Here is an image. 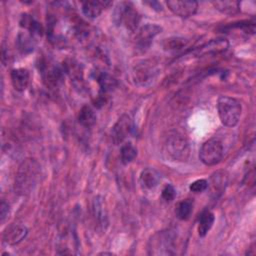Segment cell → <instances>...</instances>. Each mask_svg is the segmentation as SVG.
Here are the masks:
<instances>
[{
	"label": "cell",
	"mask_w": 256,
	"mask_h": 256,
	"mask_svg": "<svg viewBox=\"0 0 256 256\" xmlns=\"http://www.w3.org/2000/svg\"><path fill=\"white\" fill-rule=\"evenodd\" d=\"M41 174V166L34 158H27L19 165L15 180L14 190L15 193L21 196L30 194L36 187Z\"/></svg>",
	"instance_id": "cell-1"
},
{
	"label": "cell",
	"mask_w": 256,
	"mask_h": 256,
	"mask_svg": "<svg viewBox=\"0 0 256 256\" xmlns=\"http://www.w3.org/2000/svg\"><path fill=\"white\" fill-rule=\"evenodd\" d=\"M164 153L173 161H185L190 152L187 139L177 131H171L165 137L163 143Z\"/></svg>",
	"instance_id": "cell-2"
},
{
	"label": "cell",
	"mask_w": 256,
	"mask_h": 256,
	"mask_svg": "<svg viewBox=\"0 0 256 256\" xmlns=\"http://www.w3.org/2000/svg\"><path fill=\"white\" fill-rule=\"evenodd\" d=\"M217 111L223 125L227 127H234L240 120L242 106L236 98L221 96L217 101Z\"/></svg>",
	"instance_id": "cell-3"
},
{
	"label": "cell",
	"mask_w": 256,
	"mask_h": 256,
	"mask_svg": "<svg viewBox=\"0 0 256 256\" xmlns=\"http://www.w3.org/2000/svg\"><path fill=\"white\" fill-rule=\"evenodd\" d=\"M177 236L174 231L164 230L154 234L149 240L148 253L150 255H173Z\"/></svg>",
	"instance_id": "cell-4"
},
{
	"label": "cell",
	"mask_w": 256,
	"mask_h": 256,
	"mask_svg": "<svg viewBox=\"0 0 256 256\" xmlns=\"http://www.w3.org/2000/svg\"><path fill=\"white\" fill-rule=\"evenodd\" d=\"M114 20L118 25L134 32L140 22V14L131 2H121L114 11Z\"/></svg>",
	"instance_id": "cell-5"
},
{
	"label": "cell",
	"mask_w": 256,
	"mask_h": 256,
	"mask_svg": "<svg viewBox=\"0 0 256 256\" xmlns=\"http://www.w3.org/2000/svg\"><path fill=\"white\" fill-rule=\"evenodd\" d=\"M223 153L222 142L217 138H211L202 144L199 150V159L203 164L213 166L222 160Z\"/></svg>",
	"instance_id": "cell-6"
},
{
	"label": "cell",
	"mask_w": 256,
	"mask_h": 256,
	"mask_svg": "<svg viewBox=\"0 0 256 256\" xmlns=\"http://www.w3.org/2000/svg\"><path fill=\"white\" fill-rule=\"evenodd\" d=\"M158 73L156 64L150 60H143L133 68V77L140 86H147L153 82Z\"/></svg>",
	"instance_id": "cell-7"
},
{
	"label": "cell",
	"mask_w": 256,
	"mask_h": 256,
	"mask_svg": "<svg viewBox=\"0 0 256 256\" xmlns=\"http://www.w3.org/2000/svg\"><path fill=\"white\" fill-rule=\"evenodd\" d=\"M135 129L133 120L127 114H122L111 130V137L113 142L118 145L121 144L127 137L133 134Z\"/></svg>",
	"instance_id": "cell-8"
},
{
	"label": "cell",
	"mask_w": 256,
	"mask_h": 256,
	"mask_svg": "<svg viewBox=\"0 0 256 256\" xmlns=\"http://www.w3.org/2000/svg\"><path fill=\"white\" fill-rule=\"evenodd\" d=\"M162 31V27H160L157 24H146L142 26L135 37V42H136V47L141 50L145 51L147 50L153 39Z\"/></svg>",
	"instance_id": "cell-9"
},
{
	"label": "cell",
	"mask_w": 256,
	"mask_h": 256,
	"mask_svg": "<svg viewBox=\"0 0 256 256\" xmlns=\"http://www.w3.org/2000/svg\"><path fill=\"white\" fill-rule=\"evenodd\" d=\"M167 6L171 12L181 18H188L194 15L198 9V3L196 1L188 0H171L167 2Z\"/></svg>",
	"instance_id": "cell-10"
},
{
	"label": "cell",
	"mask_w": 256,
	"mask_h": 256,
	"mask_svg": "<svg viewBox=\"0 0 256 256\" xmlns=\"http://www.w3.org/2000/svg\"><path fill=\"white\" fill-rule=\"evenodd\" d=\"M92 213L94 221L101 231H105L108 226V215L103 197L96 196L92 202Z\"/></svg>",
	"instance_id": "cell-11"
},
{
	"label": "cell",
	"mask_w": 256,
	"mask_h": 256,
	"mask_svg": "<svg viewBox=\"0 0 256 256\" xmlns=\"http://www.w3.org/2000/svg\"><path fill=\"white\" fill-rule=\"evenodd\" d=\"M28 234V229L24 225L14 224L9 226L3 233V241L11 246L20 243Z\"/></svg>",
	"instance_id": "cell-12"
},
{
	"label": "cell",
	"mask_w": 256,
	"mask_h": 256,
	"mask_svg": "<svg viewBox=\"0 0 256 256\" xmlns=\"http://www.w3.org/2000/svg\"><path fill=\"white\" fill-rule=\"evenodd\" d=\"M229 46V43L224 38L212 39L197 49L198 55H211L218 54L225 51Z\"/></svg>",
	"instance_id": "cell-13"
},
{
	"label": "cell",
	"mask_w": 256,
	"mask_h": 256,
	"mask_svg": "<svg viewBox=\"0 0 256 256\" xmlns=\"http://www.w3.org/2000/svg\"><path fill=\"white\" fill-rule=\"evenodd\" d=\"M29 80H30V75L27 69L17 68L11 71V82H12L13 88L16 91H19V92L24 91L29 84Z\"/></svg>",
	"instance_id": "cell-14"
},
{
	"label": "cell",
	"mask_w": 256,
	"mask_h": 256,
	"mask_svg": "<svg viewBox=\"0 0 256 256\" xmlns=\"http://www.w3.org/2000/svg\"><path fill=\"white\" fill-rule=\"evenodd\" d=\"M41 70H42L43 79L46 85L50 87H57L62 78V71L57 66H54V65L49 66L46 63L42 65Z\"/></svg>",
	"instance_id": "cell-15"
},
{
	"label": "cell",
	"mask_w": 256,
	"mask_h": 256,
	"mask_svg": "<svg viewBox=\"0 0 256 256\" xmlns=\"http://www.w3.org/2000/svg\"><path fill=\"white\" fill-rule=\"evenodd\" d=\"M111 2L108 1H86L82 3V12L85 16L89 18H96L98 17L103 8L110 5Z\"/></svg>",
	"instance_id": "cell-16"
},
{
	"label": "cell",
	"mask_w": 256,
	"mask_h": 256,
	"mask_svg": "<svg viewBox=\"0 0 256 256\" xmlns=\"http://www.w3.org/2000/svg\"><path fill=\"white\" fill-rule=\"evenodd\" d=\"M227 183V176L225 175L224 172L218 171L215 172L210 179V183L208 182V186H210L211 188V193L214 197L219 196L223 190L225 189Z\"/></svg>",
	"instance_id": "cell-17"
},
{
	"label": "cell",
	"mask_w": 256,
	"mask_h": 256,
	"mask_svg": "<svg viewBox=\"0 0 256 256\" xmlns=\"http://www.w3.org/2000/svg\"><path fill=\"white\" fill-rule=\"evenodd\" d=\"M17 47L22 54H29L35 48V40L29 32H19L17 36Z\"/></svg>",
	"instance_id": "cell-18"
},
{
	"label": "cell",
	"mask_w": 256,
	"mask_h": 256,
	"mask_svg": "<svg viewBox=\"0 0 256 256\" xmlns=\"http://www.w3.org/2000/svg\"><path fill=\"white\" fill-rule=\"evenodd\" d=\"M19 23L22 28H24L27 32H29L33 36L34 35H42V33H43L42 25L29 14H23L21 16Z\"/></svg>",
	"instance_id": "cell-19"
},
{
	"label": "cell",
	"mask_w": 256,
	"mask_h": 256,
	"mask_svg": "<svg viewBox=\"0 0 256 256\" xmlns=\"http://www.w3.org/2000/svg\"><path fill=\"white\" fill-rule=\"evenodd\" d=\"M140 181L145 188L153 189L158 185L160 181V175L156 170L152 168H145L140 174Z\"/></svg>",
	"instance_id": "cell-20"
},
{
	"label": "cell",
	"mask_w": 256,
	"mask_h": 256,
	"mask_svg": "<svg viewBox=\"0 0 256 256\" xmlns=\"http://www.w3.org/2000/svg\"><path fill=\"white\" fill-rule=\"evenodd\" d=\"M214 220L215 216L210 210H204L201 213L198 223V234L200 237H204L209 232V230L213 226Z\"/></svg>",
	"instance_id": "cell-21"
},
{
	"label": "cell",
	"mask_w": 256,
	"mask_h": 256,
	"mask_svg": "<svg viewBox=\"0 0 256 256\" xmlns=\"http://www.w3.org/2000/svg\"><path fill=\"white\" fill-rule=\"evenodd\" d=\"M213 6L223 14L234 15L240 12V2L234 0H224V1H213Z\"/></svg>",
	"instance_id": "cell-22"
},
{
	"label": "cell",
	"mask_w": 256,
	"mask_h": 256,
	"mask_svg": "<svg viewBox=\"0 0 256 256\" xmlns=\"http://www.w3.org/2000/svg\"><path fill=\"white\" fill-rule=\"evenodd\" d=\"M78 121L85 128L92 127L96 123V115L92 108L87 105L83 106L79 111Z\"/></svg>",
	"instance_id": "cell-23"
},
{
	"label": "cell",
	"mask_w": 256,
	"mask_h": 256,
	"mask_svg": "<svg viewBox=\"0 0 256 256\" xmlns=\"http://www.w3.org/2000/svg\"><path fill=\"white\" fill-rule=\"evenodd\" d=\"M137 156V149L131 142H126L122 144L120 149V158L123 164H129Z\"/></svg>",
	"instance_id": "cell-24"
},
{
	"label": "cell",
	"mask_w": 256,
	"mask_h": 256,
	"mask_svg": "<svg viewBox=\"0 0 256 256\" xmlns=\"http://www.w3.org/2000/svg\"><path fill=\"white\" fill-rule=\"evenodd\" d=\"M193 211V201L191 199H185L180 201L175 209L177 218L180 220H187Z\"/></svg>",
	"instance_id": "cell-25"
},
{
	"label": "cell",
	"mask_w": 256,
	"mask_h": 256,
	"mask_svg": "<svg viewBox=\"0 0 256 256\" xmlns=\"http://www.w3.org/2000/svg\"><path fill=\"white\" fill-rule=\"evenodd\" d=\"M188 43V40L180 37H170L164 39L162 46L166 51H179L183 49Z\"/></svg>",
	"instance_id": "cell-26"
},
{
	"label": "cell",
	"mask_w": 256,
	"mask_h": 256,
	"mask_svg": "<svg viewBox=\"0 0 256 256\" xmlns=\"http://www.w3.org/2000/svg\"><path fill=\"white\" fill-rule=\"evenodd\" d=\"M97 82L100 86V89H101L102 93L108 92L116 86V80L114 79V77L109 75L108 73H105V72H101V73L98 74Z\"/></svg>",
	"instance_id": "cell-27"
},
{
	"label": "cell",
	"mask_w": 256,
	"mask_h": 256,
	"mask_svg": "<svg viewBox=\"0 0 256 256\" xmlns=\"http://www.w3.org/2000/svg\"><path fill=\"white\" fill-rule=\"evenodd\" d=\"M65 70L69 74L71 79H73L74 81L80 82L83 80V70L81 65H79V63L70 61L69 63L66 64Z\"/></svg>",
	"instance_id": "cell-28"
},
{
	"label": "cell",
	"mask_w": 256,
	"mask_h": 256,
	"mask_svg": "<svg viewBox=\"0 0 256 256\" xmlns=\"http://www.w3.org/2000/svg\"><path fill=\"white\" fill-rule=\"evenodd\" d=\"M177 193H176V189L174 188V186L172 184H166L164 186V188L162 189V193H161V197L163 198V200H165L166 202H170L172 200H174V198L176 197Z\"/></svg>",
	"instance_id": "cell-29"
},
{
	"label": "cell",
	"mask_w": 256,
	"mask_h": 256,
	"mask_svg": "<svg viewBox=\"0 0 256 256\" xmlns=\"http://www.w3.org/2000/svg\"><path fill=\"white\" fill-rule=\"evenodd\" d=\"M208 188V181L205 179H198L194 182H192L189 186L190 191L194 193H200L205 191Z\"/></svg>",
	"instance_id": "cell-30"
},
{
	"label": "cell",
	"mask_w": 256,
	"mask_h": 256,
	"mask_svg": "<svg viewBox=\"0 0 256 256\" xmlns=\"http://www.w3.org/2000/svg\"><path fill=\"white\" fill-rule=\"evenodd\" d=\"M8 214H9V205L4 200H2L1 204H0V219H1V223H4V221L7 218Z\"/></svg>",
	"instance_id": "cell-31"
}]
</instances>
